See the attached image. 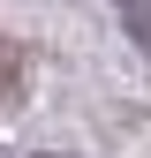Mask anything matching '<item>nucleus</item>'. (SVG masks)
Here are the masks:
<instances>
[{
	"instance_id": "1",
	"label": "nucleus",
	"mask_w": 151,
	"mask_h": 158,
	"mask_svg": "<svg viewBox=\"0 0 151 158\" xmlns=\"http://www.w3.org/2000/svg\"><path fill=\"white\" fill-rule=\"evenodd\" d=\"M113 8H121V23H128V38H136V45L151 53V0H113Z\"/></svg>"
}]
</instances>
